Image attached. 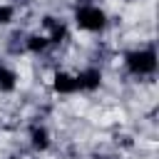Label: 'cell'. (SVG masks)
I'll use <instances>...</instances> for the list:
<instances>
[{
    "label": "cell",
    "mask_w": 159,
    "mask_h": 159,
    "mask_svg": "<svg viewBox=\"0 0 159 159\" xmlns=\"http://www.w3.org/2000/svg\"><path fill=\"white\" fill-rule=\"evenodd\" d=\"M5 159H22V157H20V154H7Z\"/></svg>",
    "instance_id": "30bf717a"
},
{
    "label": "cell",
    "mask_w": 159,
    "mask_h": 159,
    "mask_svg": "<svg viewBox=\"0 0 159 159\" xmlns=\"http://www.w3.org/2000/svg\"><path fill=\"white\" fill-rule=\"evenodd\" d=\"M37 30H42V32L47 35V40H50L52 50H55V47L67 45V42H70V37H72L70 20H62V17H55V15H45Z\"/></svg>",
    "instance_id": "3957f363"
},
{
    "label": "cell",
    "mask_w": 159,
    "mask_h": 159,
    "mask_svg": "<svg viewBox=\"0 0 159 159\" xmlns=\"http://www.w3.org/2000/svg\"><path fill=\"white\" fill-rule=\"evenodd\" d=\"M97 159H114V157H97Z\"/></svg>",
    "instance_id": "8fae6325"
},
{
    "label": "cell",
    "mask_w": 159,
    "mask_h": 159,
    "mask_svg": "<svg viewBox=\"0 0 159 159\" xmlns=\"http://www.w3.org/2000/svg\"><path fill=\"white\" fill-rule=\"evenodd\" d=\"M124 2H132V0H124Z\"/></svg>",
    "instance_id": "7c38bea8"
},
{
    "label": "cell",
    "mask_w": 159,
    "mask_h": 159,
    "mask_svg": "<svg viewBox=\"0 0 159 159\" xmlns=\"http://www.w3.org/2000/svg\"><path fill=\"white\" fill-rule=\"evenodd\" d=\"M50 89L57 97H75L77 94V82H75V70L57 67L50 75Z\"/></svg>",
    "instance_id": "5b68a950"
},
{
    "label": "cell",
    "mask_w": 159,
    "mask_h": 159,
    "mask_svg": "<svg viewBox=\"0 0 159 159\" xmlns=\"http://www.w3.org/2000/svg\"><path fill=\"white\" fill-rule=\"evenodd\" d=\"M20 87V75L12 65L0 62V94H15Z\"/></svg>",
    "instance_id": "ba28073f"
},
{
    "label": "cell",
    "mask_w": 159,
    "mask_h": 159,
    "mask_svg": "<svg viewBox=\"0 0 159 159\" xmlns=\"http://www.w3.org/2000/svg\"><path fill=\"white\" fill-rule=\"evenodd\" d=\"M52 129L45 124V122H32L27 127V147L35 152V154H45L52 149Z\"/></svg>",
    "instance_id": "8992f818"
},
{
    "label": "cell",
    "mask_w": 159,
    "mask_h": 159,
    "mask_svg": "<svg viewBox=\"0 0 159 159\" xmlns=\"http://www.w3.org/2000/svg\"><path fill=\"white\" fill-rule=\"evenodd\" d=\"M109 22L112 20H109L107 7L99 2H92V0L77 2L70 15V27L77 32H84V35H104L109 30Z\"/></svg>",
    "instance_id": "6da1fadb"
},
{
    "label": "cell",
    "mask_w": 159,
    "mask_h": 159,
    "mask_svg": "<svg viewBox=\"0 0 159 159\" xmlns=\"http://www.w3.org/2000/svg\"><path fill=\"white\" fill-rule=\"evenodd\" d=\"M122 67L129 77L137 80H149L157 75L159 70V57H157V47L152 42L147 45H137L122 52Z\"/></svg>",
    "instance_id": "7a4b0ae2"
},
{
    "label": "cell",
    "mask_w": 159,
    "mask_h": 159,
    "mask_svg": "<svg viewBox=\"0 0 159 159\" xmlns=\"http://www.w3.org/2000/svg\"><path fill=\"white\" fill-rule=\"evenodd\" d=\"M75 82H77V94H94L104 84V70L99 65H84L75 70Z\"/></svg>",
    "instance_id": "277c9868"
},
{
    "label": "cell",
    "mask_w": 159,
    "mask_h": 159,
    "mask_svg": "<svg viewBox=\"0 0 159 159\" xmlns=\"http://www.w3.org/2000/svg\"><path fill=\"white\" fill-rule=\"evenodd\" d=\"M20 40H22V52L30 55V57H42V55H47V52L52 50L47 35H45L42 30H30V32H25Z\"/></svg>",
    "instance_id": "52a82bcc"
},
{
    "label": "cell",
    "mask_w": 159,
    "mask_h": 159,
    "mask_svg": "<svg viewBox=\"0 0 159 159\" xmlns=\"http://www.w3.org/2000/svg\"><path fill=\"white\" fill-rule=\"evenodd\" d=\"M17 20V5L15 2H0V27H10Z\"/></svg>",
    "instance_id": "9c48e42d"
}]
</instances>
